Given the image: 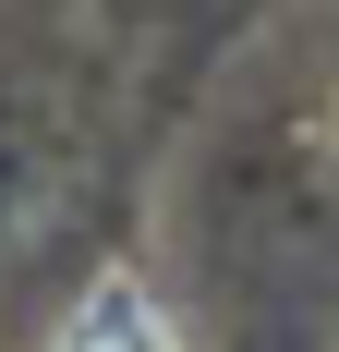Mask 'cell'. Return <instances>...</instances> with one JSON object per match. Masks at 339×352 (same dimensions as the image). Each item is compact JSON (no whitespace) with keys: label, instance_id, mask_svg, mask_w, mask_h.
Returning a JSON list of instances; mask_svg holds the SVG:
<instances>
[{"label":"cell","instance_id":"6da1fadb","mask_svg":"<svg viewBox=\"0 0 339 352\" xmlns=\"http://www.w3.org/2000/svg\"><path fill=\"white\" fill-rule=\"evenodd\" d=\"M49 352H170V328H158V304H145L134 280H109V292H85V304L49 328Z\"/></svg>","mask_w":339,"mask_h":352}]
</instances>
